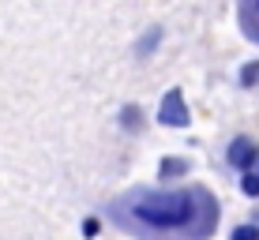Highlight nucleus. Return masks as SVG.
Masks as SVG:
<instances>
[{
  "label": "nucleus",
  "mask_w": 259,
  "mask_h": 240,
  "mask_svg": "<svg viewBox=\"0 0 259 240\" xmlns=\"http://www.w3.org/2000/svg\"><path fill=\"white\" fill-rule=\"evenodd\" d=\"M132 218L139 229H150L158 236L177 240H203L218 221V207L203 188L184 191H158V195H136Z\"/></svg>",
  "instance_id": "f257e3e1"
},
{
  "label": "nucleus",
  "mask_w": 259,
  "mask_h": 240,
  "mask_svg": "<svg viewBox=\"0 0 259 240\" xmlns=\"http://www.w3.org/2000/svg\"><path fill=\"white\" fill-rule=\"evenodd\" d=\"M158 120L169 124V128H184V124H188V105H184L181 90H169L162 98V113H158Z\"/></svg>",
  "instance_id": "f03ea898"
},
{
  "label": "nucleus",
  "mask_w": 259,
  "mask_h": 240,
  "mask_svg": "<svg viewBox=\"0 0 259 240\" xmlns=\"http://www.w3.org/2000/svg\"><path fill=\"white\" fill-rule=\"evenodd\" d=\"M229 162H233L237 169H248V173H252V165L259 162V147L252 143V139H233V147H229Z\"/></svg>",
  "instance_id": "7ed1b4c3"
},
{
  "label": "nucleus",
  "mask_w": 259,
  "mask_h": 240,
  "mask_svg": "<svg viewBox=\"0 0 259 240\" xmlns=\"http://www.w3.org/2000/svg\"><path fill=\"white\" fill-rule=\"evenodd\" d=\"M240 19H244L248 38L259 41V0H240Z\"/></svg>",
  "instance_id": "20e7f679"
},
{
  "label": "nucleus",
  "mask_w": 259,
  "mask_h": 240,
  "mask_svg": "<svg viewBox=\"0 0 259 240\" xmlns=\"http://www.w3.org/2000/svg\"><path fill=\"white\" fill-rule=\"evenodd\" d=\"M188 173V162L184 158H165L162 162V180H169V176H184Z\"/></svg>",
  "instance_id": "39448f33"
},
{
  "label": "nucleus",
  "mask_w": 259,
  "mask_h": 240,
  "mask_svg": "<svg viewBox=\"0 0 259 240\" xmlns=\"http://www.w3.org/2000/svg\"><path fill=\"white\" fill-rule=\"evenodd\" d=\"M124 128H128V131H139V128H143V113L136 109V105H128V109H124Z\"/></svg>",
  "instance_id": "423d86ee"
},
{
  "label": "nucleus",
  "mask_w": 259,
  "mask_h": 240,
  "mask_svg": "<svg viewBox=\"0 0 259 240\" xmlns=\"http://www.w3.org/2000/svg\"><path fill=\"white\" fill-rule=\"evenodd\" d=\"M240 188H244V195H252V199H259V173H244Z\"/></svg>",
  "instance_id": "0eeeda50"
},
{
  "label": "nucleus",
  "mask_w": 259,
  "mask_h": 240,
  "mask_svg": "<svg viewBox=\"0 0 259 240\" xmlns=\"http://www.w3.org/2000/svg\"><path fill=\"white\" fill-rule=\"evenodd\" d=\"M240 83H244V86H255V83H259V60H255V64H248L244 72H240Z\"/></svg>",
  "instance_id": "6e6552de"
},
{
  "label": "nucleus",
  "mask_w": 259,
  "mask_h": 240,
  "mask_svg": "<svg viewBox=\"0 0 259 240\" xmlns=\"http://www.w3.org/2000/svg\"><path fill=\"white\" fill-rule=\"evenodd\" d=\"M233 240H259V229L255 225H240V229H233Z\"/></svg>",
  "instance_id": "1a4fd4ad"
},
{
  "label": "nucleus",
  "mask_w": 259,
  "mask_h": 240,
  "mask_svg": "<svg viewBox=\"0 0 259 240\" xmlns=\"http://www.w3.org/2000/svg\"><path fill=\"white\" fill-rule=\"evenodd\" d=\"M83 233H87V236H94V233H98V221H94V218H91V221H83Z\"/></svg>",
  "instance_id": "9d476101"
}]
</instances>
